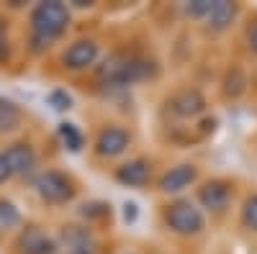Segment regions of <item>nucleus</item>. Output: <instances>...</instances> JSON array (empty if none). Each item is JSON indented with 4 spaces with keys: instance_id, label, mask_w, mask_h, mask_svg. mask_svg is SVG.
<instances>
[{
    "instance_id": "nucleus-10",
    "label": "nucleus",
    "mask_w": 257,
    "mask_h": 254,
    "mask_svg": "<svg viewBox=\"0 0 257 254\" xmlns=\"http://www.w3.org/2000/svg\"><path fill=\"white\" fill-rule=\"evenodd\" d=\"M11 169H13V175H31L34 172V167H36V152H34V146L31 144H11L8 149L3 152Z\"/></svg>"
},
{
    "instance_id": "nucleus-11",
    "label": "nucleus",
    "mask_w": 257,
    "mask_h": 254,
    "mask_svg": "<svg viewBox=\"0 0 257 254\" xmlns=\"http://www.w3.org/2000/svg\"><path fill=\"white\" fill-rule=\"evenodd\" d=\"M18 249H21V254H54L57 244H54L52 236L44 234V231L29 228L26 234L18 239Z\"/></svg>"
},
{
    "instance_id": "nucleus-9",
    "label": "nucleus",
    "mask_w": 257,
    "mask_h": 254,
    "mask_svg": "<svg viewBox=\"0 0 257 254\" xmlns=\"http://www.w3.org/2000/svg\"><path fill=\"white\" fill-rule=\"evenodd\" d=\"M152 175V164L147 159H128L116 169V182H121L123 187H144Z\"/></svg>"
},
{
    "instance_id": "nucleus-12",
    "label": "nucleus",
    "mask_w": 257,
    "mask_h": 254,
    "mask_svg": "<svg viewBox=\"0 0 257 254\" xmlns=\"http://www.w3.org/2000/svg\"><path fill=\"white\" fill-rule=\"evenodd\" d=\"M239 8L237 3H229V0H213V8L206 18V26L213 29V31H224L234 24V18H237Z\"/></svg>"
},
{
    "instance_id": "nucleus-5",
    "label": "nucleus",
    "mask_w": 257,
    "mask_h": 254,
    "mask_svg": "<svg viewBox=\"0 0 257 254\" xmlns=\"http://www.w3.org/2000/svg\"><path fill=\"white\" fill-rule=\"evenodd\" d=\"M128 144H132V136H128L126 129H121V126H105L95 139V154L98 157H118L128 149Z\"/></svg>"
},
{
    "instance_id": "nucleus-1",
    "label": "nucleus",
    "mask_w": 257,
    "mask_h": 254,
    "mask_svg": "<svg viewBox=\"0 0 257 254\" xmlns=\"http://www.w3.org/2000/svg\"><path fill=\"white\" fill-rule=\"evenodd\" d=\"M70 26V8L57 0L39 3L31 13V41L36 49H49Z\"/></svg>"
},
{
    "instance_id": "nucleus-6",
    "label": "nucleus",
    "mask_w": 257,
    "mask_h": 254,
    "mask_svg": "<svg viewBox=\"0 0 257 254\" xmlns=\"http://www.w3.org/2000/svg\"><path fill=\"white\" fill-rule=\"evenodd\" d=\"M167 105H170V111L180 118H196L206 111V98L196 88H185V90H178L170 98Z\"/></svg>"
},
{
    "instance_id": "nucleus-17",
    "label": "nucleus",
    "mask_w": 257,
    "mask_h": 254,
    "mask_svg": "<svg viewBox=\"0 0 257 254\" xmlns=\"http://www.w3.org/2000/svg\"><path fill=\"white\" fill-rule=\"evenodd\" d=\"M211 8H213V0H190V3H185V13L198 21H206Z\"/></svg>"
},
{
    "instance_id": "nucleus-22",
    "label": "nucleus",
    "mask_w": 257,
    "mask_h": 254,
    "mask_svg": "<svg viewBox=\"0 0 257 254\" xmlns=\"http://www.w3.org/2000/svg\"><path fill=\"white\" fill-rule=\"evenodd\" d=\"M247 44H249V49L257 54V24L249 29V34H247Z\"/></svg>"
},
{
    "instance_id": "nucleus-2",
    "label": "nucleus",
    "mask_w": 257,
    "mask_h": 254,
    "mask_svg": "<svg viewBox=\"0 0 257 254\" xmlns=\"http://www.w3.org/2000/svg\"><path fill=\"white\" fill-rule=\"evenodd\" d=\"M165 223L178 236H196V234H201V231H203L206 218H203V210L196 203H190V200H175L173 205H167Z\"/></svg>"
},
{
    "instance_id": "nucleus-18",
    "label": "nucleus",
    "mask_w": 257,
    "mask_h": 254,
    "mask_svg": "<svg viewBox=\"0 0 257 254\" xmlns=\"http://www.w3.org/2000/svg\"><path fill=\"white\" fill-rule=\"evenodd\" d=\"M47 100H49V105H52L54 111H70L72 108V98L64 93V90H52L47 95Z\"/></svg>"
},
{
    "instance_id": "nucleus-21",
    "label": "nucleus",
    "mask_w": 257,
    "mask_h": 254,
    "mask_svg": "<svg viewBox=\"0 0 257 254\" xmlns=\"http://www.w3.org/2000/svg\"><path fill=\"white\" fill-rule=\"evenodd\" d=\"M137 218V203H126L123 205V221H134Z\"/></svg>"
},
{
    "instance_id": "nucleus-13",
    "label": "nucleus",
    "mask_w": 257,
    "mask_h": 254,
    "mask_svg": "<svg viewBox=\"0 0 257 254\" xmlns=\"http://www.w3.org/2000/svg\"><path fill=\"white\" fill-rule=\"evenodd\" d=\"M21 126V111L11 100H0V134H11Z\"/></svg>"
},
{
    "instance_id": "nucleus-15",
    "label": "nucleus",
    "mask_w": 257,
    "mask_h": 254,
    "mask_svg": "<svg viewBox=\"0 0 257 254\" xmlns=\"http://www.w3.org/2000/svg\"><path fill=\"white\" fill-rule=\"evenodd\" d=\"M57 131H59L62 144L67 146L70 152H80V149H82V144H85V141H82V134L77 131V126H75V123H59V129H57Z\"/></svg>"
},
{
    "instance_id": "nucleus-3",
    "label": "nucleus",
    "mask_w": 257,
    "mask_h": 254,
    "mask_svg": "<svg viewBox=\"0 0 257 254\" xmlns=\"http://www.w3.org/2000/svg\"><path fill=\"white\" fill-rule=\"evenodd\" d=\"M34 187H36L39 198L44 203H52V205H62V203L72 200V195H75L72 180L64 172H57V169H44V172H39L36 180H34Z\"/></svg>"
},
{
    "instance_id": "nucleus-16",
    "label": "nucleus",
    "mask_w": 257,
    "mask_h": 254,
    "mask_svg": "<svg viewBox=\"0 0 257 254\" xmlns=\"http://www.w3.org/2000/svg\"><path fill=\"white\" fill-rule=\"evenodd\" d=\"M242 226L249 231H257V193L249 195L242 205Z\"/></svg>"
},
{
    "instance_id": "nucleus-4",
    "label": "nucleus",
    "mask_w": 257,
    "mask_h": 254,
    "mask_svg": "<svg viewBox=\"0 0 257 254\" xmlns=\"http://www.w3.org/2000/svg\"><path fill=\"white\" fill-rule=\"evenodd\" d=\"M62 62H64V67L72 70V72L88 70L98 62V44L93 39H77L75 44H70V49L64 52Z\"/></svg>"
},
{
    "instance_id": "nucleus-20",
    "label": "nucleus",
    "mask_w": 257,
    "mask_h": 254,
    "mask_svg": "<svg viewBox=\"0 0 257 254\" xmlns=\"http://www.w3.org/2000/svg\"><path fill=\"white\" fill-rule=\"evenodd\" d=\"M6 52H8V39H6V21L0 18V59L6 57Z\"/></svg>"
},
{
    "instance_id": "nucleus-7",
    "label": "nucleus",
    "mask_w": 257,
    "mask_h": 254,
    "mask_svg": "<svg viewBox=\"0 0 257 254\" xmlns=\"http://www.w3.org/2000/svg\"><path fill=\"white\" fill-rule=\"evenodd\" d=\"M229 198H231V187L224 180H208L203 187H198V203L206 210H213V213H221L229 205Z\"/></svg>"
},
{
    "instance_id": "nucleus-8",
    "label": "nucleus",
    "mask_w": 257,
    "mask_h": 254,
    "mask_svg": "<svg viewBox=\"0 0 257 254\" xmlns=\"http://www.w3.org/2000/svg\"><path fill=\"white\" fill-rule=\"evenodd\" d=\"M198 177V169L193 164H175L160 177V190L162 193H183L185 187H190Z\"/></svg>"
},
{
    "instance_id": "nucleus-14",
    "label": "nucleus",
    "mask_w": 257,
    "mask_h": 254,
    "mask_svg": "<svg viewBox=\"0 0 257 254\" xmlns=\"http://www.w3.org/2000/svg\"><path fill=\"white\" fill-rule=\"evenodd\" d=\"M21 223V213H18V208L6 200V198H0V234H6V231L16 228Z\"/></svg>"
},
{
    "instance_id": "nucleus-19",
    "label": "nucleus",
    "mask_w": 257,
    "mask_h": 254,
    "mask_svg": "<svg viewBox=\"0 0 257 254\" xmlns=\"http://www.w3.org/2000/svg\"><path fill=\"white\" fill-rule=\"evenodd\" d=\"M11 177H13V169H11V164H8L6 154L0 152V185H3L6 180H11Z\"/></svg>"
}]
</instances>
